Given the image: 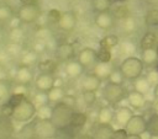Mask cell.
Wrapping results in <instances>:
<instances>
[{
	"instance_id": "obj_1",
	"label": "cell",
	"mask_w": 158,
	"mask_h": 139,
	"mask_svg": "<svg viewBox=\"0 0 158 139\" xmlns=\"http://www.w3.org/2000/svg\"><path fill=\"white\" fill-rule=\"evenodd\" d=\"M73 111L72 107H69L68 105H65L63 101L57 102L53 108H52V116H51V121L52 123L59 129H65L69 123H70V118H72Z\"/></svg>"
},
{
	"instance_id": "obj_2",
	"label": "cell",
	"mask_w": 158,
	"mask_h": 139,
	"mask_svg": "<svg viewBox=\"0 0 158 139\" xmlns=\"http://www.w3.org/2000/svg\"><path fill=\"white\" fill-rule=\"evenodd\" d=\"M143 66H144V63L142 62V59H139L137 57H133V55H128L127 58H125L121 62L118 68L122 71L125 79L136 80L137 77H139L142 75Z\"/></svg>"
},
{
	"instance_id": "obj_3",
	"label": "cell",
	"mask_w": 158,
	"mask_h": 139,
	"mask_svg": "<svg viewBox=\"0 0 158 139\" xmlns=\"http://www.w3.org/2000/svg\"><path fill=\"white\" fill-rule=\"evenodd\" d=\"M127 92L125 87L121 84H115V82H106V85L102 89V97L109 102L110 105H116L121 102L125 97H127Z\"/></svg>"
},
{
	"instance_id": "obj_4",
	"label": "cell",
	"mask_w": 158,
	"mask_h": 139,
	"mask_svg": "<svg viewBox=\"0 0 158 139\" xmlns=\"http://www.w3.org/2000/svg\"><path fill=\"white\" fill-rule=\"evenodd\" d=\"M36 113H37V107L35 106V103L31 100L25 98L20 105H17L14 108L12 118L17 122H28L33 118Z\"/></svg>"
},
{
	"instance_id": "obj_5",
	"label": "cell",
	"mask_w": 158,
	"mask_h": 139,
	"mask_svg": "<svg viewBox=\"0 0 158 139\" xmlns=\"http://www.w3.org/2000/svg\"><path fill=\"white\" fill-rule=\"evenodd\" d=\"M42 15L41 7L38 4H30V5H21L17 10V18L22 23H35L40 20Z\"/></svg>"
},
{
	"instance_id": "obj_6",
	"label": "cell",
	"mask_w": 158,
	"mask_h": 139,
	"mask_svg": "<svg viewBox=\"0 0 158 139\" xmlns=\"http://www.w3.org/2000/svg\"><path fill=\"white\" fill-rule=\"evenodd\" d=\"M59 129L52 123L51 119H38L35 123L33 133L40 138H54L58 135Z\"/></svg>"
},
{
	"instance_id": "obj_7",
	"label": "cell",
	"mask_w": 158,
	"mask_h": 139,
	"mask_svg": "<svg viewBox=\"0 0 158 139\" xmlns=\"http://www.w3.org/2000/svg\"><path fill=\"white\" fill-rule=\"evenodd\" d=\"M125 127L128 134H142L147 130V121L141 114H133Z\"/></svg>"
},
{
	"instance_id": "obj_8",
	"label": "cell",
	"mask_w": 158,
	"mask_h": 139,
	"mask_svg": "<svg viewBox=\"0 0 158 139\" xmlns=\"http://www.w3.org/2000/svg\"><path fill=\"white\" fill-rule=\"evenodd\" d=\"M77 59L83 64L84 68H91V66H95V63L98 62V54L94 48L85 47L80 49V52L77 55Z\"/></svg>"
},
{
	"instance_id": "obj_9",
	"label": "cell",
	"mask_w": 158,
	"mask_h": 139,
	"mask_svg": "<svg viewBox=\"0 0 158 139\" xmlns=\"http://www.w3.org/2000/svg\"><path fill=\"white\" fill-rule=\"evenodd\" d=\"M56 58L60 62H69L75 58V48L69 42H63L56 48Z\"/></svg>"
},
{
	"instance_id": "obj_10",
	"label": "cell",
	"mask_w": 158,
	"mask_h": 139,
	"mask_svg": "<svg viewBox=\"0 0 158 139\" xmlns=\"http://www.w3.org/2000/svg\"><path fill=\"white\" fill-rule=\"evenodd\" d=\"M57 79L54 77L53 74H47V73H40L35 80V86L38 91H44L48 92L54 85H56Z\"/></svg>"
},
{
	"instance_id": "obj_11",
	"label": "cell",
	"mask_w": 158,
	"mask_h": 139,
	"mask_svg": "<svg viewBox=\"0 0 158 139\" xmlns=\"http://www.w3.org/2000/svg\"><path fill=\"white\" fill-rule=\"evenodd\" d=\"M95 25L104 30V31H107V30H111L115 25V15L112 12H110V10L107 11H101V12H96V16H95Z\"/></svg>"
},
{
	"instance_id": "obj_12",
	"label": "cell",
	"mask_w": 158,
	"mask_h": 139,
	"mask_svg": "<svg viewBox=\"0 0 158 139\" xmlns=\"http://www.w3.org/2000/svg\"><path fill=\"white\" fill-rule=\"evenodd\" d=\"M58 28L64 32H72L77 26V16L73 11H65L62 14V17L58 22Z\"/></svg>"
},
{
	"instance_id": "obj_13",
	"label": "cell",
	"mask_w": 158,
	"mask_h": 139,
	"mask_svg": "<svg viewBox=\"0 0 158 139\" xmlns=\"http://www.w3.org/2000/svg\"><path fill=\"white\" fill-rule=\"evenodd\" d=\"M81 89L83 91H98L101 86V79L95 73H89L81 79Z\"/></svg>"
},
{
	"instance_id": "obj_14",
	"label": "cell",
	"mask_w": 158,
	"mask_h": 139,
	"mask_svg": "<svg viewBox=\"0 0 158 139\" xmlns=\"http://www.w3.org/2000/svg\"><path fill=\"white\" fill-rule=\"evenodd\" d=\"M32 79H33V73H32L31 66L20 64V66L16 69V73H15V80L20 85L27 86L32 81Z\"/></svg>"
},
{
	"instance_id": "obj_15",
	"label": "cell",
	"mask_w": 158,
	"mask_h": 139,
	"mask_svg": "<svg viewBox=\"0 0 158 139\" xmlns=\"http://www.w3.org/2000/svg\"><path fill=\"white\" fill-rule=\"evenodd\" d=\"M84 69L85 68L78 59H72L69 62H65V66H64L65 74L72 79H77L79 76H81L84 73Z\"/></svg>"
},
{
	"instance_id": "obj_16",
	"label": "cell",
	"mask_w": 158,
	"mask_h": 139,
	"mask_svg": "<svg viewBox=\"0 0 158 139\" xmlns=\"http://www.w3.org/2000/svg\"><path fill=\"white\" fill-rule=\"evenodd\" d=\"M157 42H158V37H157L156 33H153V32H146L142 36L141 41H139V48L142 50H144V49H152V48H154V47L158 46Z\"/></svg>"
},
{
	"instance_id": "obj_17",
	"label": "cell",
	"mask_w": 158,
	"mask_h": 139,
	"mask_svg": "<svg viewBox=\"0 0 158 139\" xmlns=\"http://www.w3.org/2000/svg\"><path fill=\"white\" fill-rule=\"evenodd\" d=\"M127 101L130 103V106H132L133 108H142L146 103V98H144V95L133 90L131 92H128L127 95Z\"/></svg>"
},
{
	"instance_id": "obj_18",
	"label": "cell",
	"mask_w": 158,
	"mask_h": 139,
	"mask_svg": "<svg viewBox=\"0 0 158 139\" xmlns=\"http://www.w3.org/2000/svg\"><path fill=\"white\" fill-rule=\"evenodd\" d=\"M114 128L110 124H100L94 134V139H112Z\"/></svg>"
},
{
	"instance_id": "obj_19",
	"label": "cell",
	"mask_w": 158,
	"mask_h": 139,
	"mask_svg": "<svg viewBox=\"0 0 158 139\" xmlns=\"http://www.w3.org/2000/svg\"><path fill=\"white\" fill-rule=\"evenodd\" d=\"M114 117H115V113L109 106H104L99 109L98 121L100 124H110L111 121L114 119Z\"/></svg>"
},
{
	"instance_id": "obj_20",
	"label": "cell",
	"mask_w": 158,
	"mask_h": 139,
	"mask_svg": "<svg viewBox=\"0 0 158 139\" xmlns=\"http://www.w3.org/2000/svg\"><path fill=\"white\" fill-rule=\"evenodd\" d=\"M86 121H88V116L85 113H83V112H73L69 127H72L74 129H80V128H83L85 125Z\"/></svg>"
},
{
	"instance_id": "obj_21",
	"label": "cell",
	"mask_w": 158,
	"mask_h": 139,
	"mask_svg": "<svg viewBox=\"0 0 158 139\" xmlns=\"http://www.w3.org/2000/svg\"><path fill=\"white\" fill-rule=\"evenodd\" d=\"M37 68L40 70V73H47V74H54V71L58 68V63L53 59H44L41 60L37 64Z\"/></svg>"
},
{
	"instance_id": "obj_22",
	"label": "cell",
	"mask_w": 158,
	"mask_h": 139,
	"mask_svg": "<svg viewBox=\"0 0 158 139\" xmlns=\"http://www.w3.org/2000/svg\"><path fill=\"white\" fill-rule=\"evenodd\" d=\"M20 64L22 65H33L35 63H37L38 60V53L35 50V49H31V50H26L23 52L21 55H20Z\"/></svg>"
},
{
	"instance_id": "obj_23",
	"label": "cell",
	"mask_w": 158,
	"mask_h": 139,
	"mask_svg": "<svg viewBox=\"0 0 158 139\" xmlns=\"http://www.w3.org/2000/svg\"><path fill=\"white\" fill-rule=\"evenodd\" d=\"M132 116H133V112H132L128 107H121V108H118V111L115 113V118H116L117 123L121 124V125H126L127 122L131 119Z\"/></svg>"
},
{
	"instance_id": "obj_24",
	"label": "cell",
	"mask_w": 158,
	"mask_h": 139,
	"mask_svg": "<svg viewBox=\"0 0 158 139\" xmlns=\"http://www.w3.org/2000/svg\"><path fill=\"white\" fill-rule=\"evenodd\" d=\"M112 66L110 65V63H98V64H95V66H94V73L100 77V79H107L109 77V75L111 74V71H112Z\"/></svg>"
},
{
	"instance_id": "obj_25",
	"label": "cell",
	"mask_w": 158,
	"mask_h": 139,
	"mask_svg": "<svg viewBox=\"0 0 158 139\" xmlns=\"http://www.w3.org/2000/svg\"><path fill=\"white\" fill-rule=\"evenodd\" d=\"M47 93H48L49 102H54V103L60 102L63 100V97L65 96V92H64L63 87L62 86H57V85H54Z\"/></svg>"
},
{
	"instance_id": "obj_26",
	"label": "cell",
	"mask_w": 158,
	"mask_h": 139,
	"mask_svg": "<svg viewBox=\"0 0 158 139\" xmlns=\"http://www.w3.org/2000/svg\"><path fill=\"white\" fill-rule=\"evenodd\" d=\"M12 132V124L10 122V118L6 116H0V138L10 135Z\"/></svg>"
},
{
	"instance_id": "obj_27",
	"label": "cell",
	"mask_w": 158,
	"mask_h": 139,
	"mask_svg": "<svg viewBox=\"0 0 158 139\" xmlns=\"http://www.w3.org/2000/svg\"><path fill=\"white\" fill-rule=\"evenodd\" d=\"M142 62L147 65H152L154 63L158 62V55H157V52L154 48L152 49H144L142 50Z\"/></svg>"
},
{
	"instance_id": "obj_28",
	"label": "cell",
	"mask_w": 158,
	"mask_h": 139,
	"mask_svg": "<svg viewBox=\"0 0 158 139\" xmlns=\"http://www.w3.org/2000/svg\"><path fill=\"white\" fill-rule=\"evenodd\" d=\"M133 86H135V90L136 91H138V92H141V93H143V95H146L148 91H149V89H151V84H149V81L147 80V77H137L136 80H135V84H133Z\"/></svg>"
},
{
	"instance_id": "obj_29",
	"label": "cell",
	"mask_w": 158,
	"mask_h": 139,
	"mask_svg": "<svg viewBox=\"0 0 158 139\" xmlns=\"http://www.w3.org/2000/svg\"><path fill=\"white\" fill-rule=\"evenodd\" d=\"M147 132L152 137H158V113L152 114L147 121Z\"/></svg>"
},
{
	"instance_id": "obj_30",
	"label": "cell",
	"mask_w": 158,
	"mask_h": 139,
	"mask_svg": "<svg viewBox=\"0 0 158 139\" xmlns=\"http://www.w3.org/2000/svg\"><path fill=\"white\" fill-rule=\"evenodd\" d=\"M96 54H98V62H100V63H110L111 62L112 53H111L110 48L100 46L99 49L96 50Z\"/></svg>"
},
{
	"instance_id": "obj_31",
	"label": "cell",
	"mask_w": 158,
	"mask_h": 139,
	"mask_svg": "<svg viewBox=\"0 0 158 139\" xmlns=\"http://www.w3.org/2000/svg\"><path fill=\"white\" fill-rule=\"evenodd\" d=\"M144 23H146V26H149V27L158 26V9H151L146 14Z\"/></svg>"
},
{
	"instance_id": "obj_32",
	"label": "cell",
	"mask_w": 158,
	"mask_h": 139,
	"mask_svg": "<svg viewBox=\"0 0 158 139\" xmlns=\"http://www.w3.org/2000/svg\"><path fill=\"white\" fill-rule=\"evenodd\" d=\"M118 42H120V39H118V37L116 36V34H107V36H105L101 41H100V43H99V46H101V47H106V48H114V47H116L117 44H118Z\"/></svg>"
},
{
	"instance_id": "obj_33",
	"label": "cell",
	"mask_w": 158,
	"mask_h": 139,
	"mask_svg": "<svg viewBox=\"0 0 158 139\" xmlns=\"http://www.w3.org/2000/svg\"><path fill=\"white\" fill-rule=\"evenodd\" d=\"M93 9L96 12H101V11H107L111 7L112 0H93Z\"/></svg>"
},
{
	"instance_id": "obj_34",
	"label": "cell",
	"mask_w": 158,
	"mask_h": 139,
	"mask_svg": "<svg viewBox=\"0 0 158 139\" xmlns=\"http://www.w3.org/2000/svg\"><path fill=\"white\" fill-rule=\"evenodd\" d=\"M62 14H63V12H60L58 9H51V10L47 11V17H46V20H47V22H48L49 25H58L60 17H62Z\"/></svg>"
},
{
	"instance_id": "obj_35",
	"label": "cell",
	"mask_w": 158,
	"mask_h": 139,
	"mask_svg": "<svg viewBox=\"0 0 158 139\" xmlns=\"http://www.w3.org/2000/svg\"><path fill=\"white\" fill-rule=\"evenodd\" d=\"M23 38V32L22 30L20 28V26H15L10 30V34H9V39L11 43H19L22 41Z\"/></svg>"
},
{
	"instance_id": "obj_36",
	"label": "cell",
	"mask_w": 158,
	"mask_h": 139,
	"mask_svg": "<svg viewBox=\"0 0 158 139\" xmlns=\"http://www.w3.org/2000/svg\"><path fill=\"white\" fill-rule=\"evenodd\" d=\"M32 102L35 103V106H36L37 108H38V107H41V106H44V105L49 103L48 93H47V92H44V91H40V92H37V93L33 96Z\"/></svg>"
},
{
	"instance_id": "obj_37",
	"label": "cell",
	"mask_w": 158,
	"mask_h": 139,
	"mask_svg": "<svg viewBox=\"0 0 158 139\" xmlns=\"http://www.w3.org/2000/svg\"><path fill=\"white\" fill-rule=\"evenodd\" d=\"M14 16V11L9 5H0V21L6 22L11 21Z\"/></svg>"
},
{
	"instance_id": "obj_38",
	"label": "cell",
	"mask_w": 158,
	"mask_h": 139,
	"mask_svg": "<svg viewBox=\"0 0 158 139\" xmlns=\"http://www.w3.org/2000/svg\"><path fill=\"white\" fill-rule=\"evenodd\" d=\"M52 108L48 103L44 105V106H41L37 108V116H38V119H51V116H52Z\"/></svg>"
},
{
	"instance_id": "obj_39",
	"label": "cell",
	"mask_w": 158,
	"mask_h": 139,
	"mask_svg": "<svg viewBox=\"0 0 158 139\" xmlns=\"http://www.w3.org/2000/svg\"><path fill=\"white\" fill-rule=\"evenodd\" d=\"M107 79H109L110 82H115V84H121L122 85V82L125 80V76H123L122 71L118 68V69H112V71H111V74L109 75Z\"/></svg>"
},
{
	"instance_id": "obj_40",
	"label": "cell",
	"mask_w": 158,
	"mask_h": 139,
	"mask_svg": "<svg viewBox=\"0 0 158 139\" xmlns=\"http://www.w3.org/2000/svg\"><path fill=\"white\" fill-rule=\"evenodd\" d=\"M10 95H11L10 84L6 80H0V100L9 98Z\"/></svg>"
},
{
	"instance_id": "obj_41",
	"label": "cell",
	"mask_w": 158,
	"mask_h": 139,
	"mask_svg": "<svg viewBox=\"0 0 158 139\" xmlns=\"http://www.w3.org/2000/svg\"><path fill=\"white\" fill-rule=\"evenodd\" d=\"M83 101L86 106H91L96 101V92L95 91H83Z\"/></svg>"
},
{
	"instance_id": "obj_42",
	"label": "cell",
	"mask_w": 158,
	"mask_h": 139,
	"mask_svg": "<svg viewBox=\"0 0 158 139\" xmlns=\"http://www.w3.org/2000/svg\"><path fill=\"white\" fill-rule=\"evenodd\" d=\"M135 27H136V22H135V20L132 17L128 16V17L122 20V28L126 32H132L135 30Z\"/></svg>"
},
{
	"instance_id": "obj_43",
	"label": "cell",
	"mask_w": 158,
	"mask_h": 139,
	"mask_svg": "<svg viewBox=\"0 0 158 139\" xmlns=\"http://www.w3.org/2000/svg\"><path fill=\"white\" fill-rule=\"evenodd\" d=\"M114 15H115V17L123 20V18L128 17V9L126 6H118V7H116Z\"/></svg>"
},
{
	"instance_id": "obj_44",
	"label": "cell",
	"mask_w": 158,
	"mask_h": 139,
	"mask_svg": "<svg viewBox=\"0 0 158 139\" xmlns=\"http://www.w3.org/2000/svg\"><path fill=\"white\" fill-rule=\"evenodd\" d=\"M147 80L149 81V84L152 86H157L158 85V70H151L148 74H147Z\"/></svg>"
},
{
	"instance_id": "obj_45",
	"label": "cell",
	"mask_w": 158,
	"mask_h": 139,
	"mask_svg": "<svg viewBox=\"0 0 158 139\" xmlns=\"http://www.w3.org/2000/svg\"><path fill=\"white\" fill-rule=\"evenodd\" d=\"M62 101H63L65 105H68L69 107H72V108H73V107H75V105H77V98H75L74 96H70V95H69V96H68V95H65V96L63 97V100H62Z\"/></svg>"
},
{
	"instance_id": "obj_46",
	"label": "cell",
	"mask_w": 158,
	"mask_h": 139,
	"mask_svg": "<svg viewBox=\"0 0 158 139\" xmlns=\"http://www.w3.org/2000/svg\"><path fill=\"white\" fill-rule=\"evenodd\" d=\"M127 132H126V129H117V130H115L114 132V137H112V139H125L126 137H127Z\"/></svg>"
},
{
	"instance_id": "obj_47",
	"label": "cell",
	"mask_w": 158,
	"mask_h": 139,
	"mask_svg": "<svg viewBox=\"0 0 158 139\" xmlns=\"http://www.w3.org/2000/svg\"><path fill=\"white\" fill-rule=\"evenodd\" d=\"M21 5H30V4H38V0H19Z\"/></svg>"
},
{
	"instance_id": "obj_48",
	"label": "cell",
	"mask_w": 158,
	"mask_h": 139,
	"mask_svg": "<svg viewBox=\"0 0 158 139\" xmlns=\"http://www.w3.org/2000/svg\"><path fill=\"white\" fill-rule=\"evenodd\" d=\"M125 139H142L141 134H127Z\"/></svg>"
},
{
	"instance_id": "obj_49",
	"label": "cell",
	"mask_w": 158,
	"mask_h": 139,
	"mask_svg": "<svg viewBox=\"0 0 158 139\" xmlns=\"http://www.w3.org/2000/svg\"><path fill=\"white\" fill-rule=\"evenodd\" d=\"M153 109H154V112H156V113H158V98L153 102Z\"/></svg>"
},
{
	"instance_id": "obj_50",
	"label": "cell",
	"mask_w": 158,
	"mask_h": 139,
	"mask_svg": "<svg viewBox=\"0 0 158 139\" xmlns=\"http://www.w3.org/2000/svg\"><path fill=\"white\" fill-rule=\"evenodd\" d=\"M154 96H156V98H158V85L154 86Z\"/></svg>"
},
{
	"instance_id": "obj_51",
	"label": "cell",
	"mask_w": 158,
	"mask_h": 139,
	"mask_svg": "<svg viewBox=\"0 0 158 139\" xmlns=\"http://www.w3.org/2000/svg\"><path fill=\"white\" fill-rule=\"evenodd\" d=\"M156 52H157V55H158V46L156 47Z\"/></svg>"
},
{
	"instance_id": "obj_52",
	"label": "cell",
	"mask_w": 158,
	"mask_h": 139,
	"mask_svg": "<svg viewBox=\"0 0 158 139\" xmlns=\"http://www.w3.org/2000/svg\"><path fill=\"white\" fill-rule=\"evenodd\" d=\"M114 1H125V0H114Z\"/></svg>"
},
{
	"instance_id": "obj_53",
	"label": "cell",
	"mask_w": 158,
	"mask_h": 139,
	"mask_svg": "<svg viewBox=\"0 0 158 139\" xmlns=\"http://www.w3.org/2000/svg\"><path fill=\"white\" fill-rule=\"evenodd\" d=\"M0 111H1V109H0Z\"/></svg>"
}]
</instances>
